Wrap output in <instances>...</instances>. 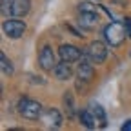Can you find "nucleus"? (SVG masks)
Returning a JSON list of instances; mask_svg holds the SVG:
<instances>
[{"instance_id":"6e6552de","label":"nucleus","mask_w":131,"mask_h":131,"mask_svg":"<svg viewBox=\"0 0 131 131\" xmlns=\"http://www.w3.org/2000/svg\"><path fill=\"white\" fill-rule=\"evenodd\" d=\"M42 120L46 122V126L55 127V129L62 126V117H60V113H58L57 109H53V107H49V109H46V111H44Z\"/></svg>"},{"instance_id":"4468645a","label":"nucleus","mask_w":131,"mask_h":131,"mask_svg":"<svg viewBox=\"0 0 131 131\" xmlns=\"http://www.w3.org/2000/svg\"><path fill=\"white\" fill-rule=\"evenodd\" d=\"M0 62H2V71H4V75H13V66H11V62L7 60V57H6L4 53H0Z\"/></svg>"},{"instance_id":"2eb2a0df","label":"nucleus","mask_w":131,"mask_h":131,"mask_svg":"<svg viewBox=\"0 0 131 131\" xmlns=\"http://www.w3.org/2000/svg\"><path fill=\"white\" fill-rule=\"evenodd\" d=\"M64 102H66V109H68V115H69V117H73L75 107H73V98H71V95H66V96H64Z\"/></svg>"},{"instance_id":"0eeeda50","label":"nucleus","mask_w":131,"mask_h":131,"mask_svg":"<svg viewBox=\"0 0 131 131\" xmlns=\"http://www.w3.org/2000/svg\"><path fill=\"white\" fill-rule=\"evenodd\" d=\"M58 53H60V58H62V60H66V62H75V60H78V58H80V55H82L78 47L69 46V44L60 46Z\"/></svg>"},{"instance_id":"1a4fd4ad","label":"nucleus","mask_w":131,"mask_h":131,"mask_svg":"<svg viewBox=\"0 0 131 131\" xmlns=\"http://www.w3.org/2000/svg\"><path fill=\"white\" fill-rule=\"evenodd\" d=\"M78 22L84 29H93L98 24V15H96V11H82Z\"/></svg>"},{"instance_id":"39448f33","label":"nucleus","mask_w":131,"mask_h":131,"mask_svg":"<svg viewBox=\"0 0 131 131\" xmlns=\"http://www.w3.org/2000/svg\"><path fill=\"white\" fill-rule=\"evenodd\" d=\"M4 33L9 37V38H20L24 33H26V24L22 20H6L4 22Z\"/></svg>"},{"instance_id":"dca6fc26","label":"nucleus","mask_w":131,"mask_h":131,"mask_svg":"<svg viewBox=\"0 0 131 131\" xmlns=\"http://www.w3.org/2000/svg\"><path fill=\"white\" fill-rule=\"evenodd\" d=\"M78 9H80V13H82V11H96V7H95L93 4H88V2H82V4L78 6Z\"/></svg>"},{"instance_id":"423d86ee","label":"nucleus","mask_w":131,"mask_h":131,"mask_svg":"<svg viewBox=\"0 0 131 131\" xmlns=\"http://www.w3.org/2000/svg\"><path fill=\"white\" fill-rule=\"evenodd\" d=\"M38 62H40V68L46 69V71H53V69H55V66H57V62H55V53H53V49L49 47V46H46L42 51H40Z\"/></svg>"},{"instance_id":"7ed1b4c3","label":"nucleus","mask_w":131,"mask_h":131,"mask_svg":"<svg viewBox=\"0 0 131 131\" xmlns=\"http://www.w3.org/2000/svg\"><path fill=\"white\" fill-rule=\"evenodd\" d=\"M18 113L24 118L29 120H37L42 117V106L37 100H31V98H20L18 102Z\"/></svg>"},{"instance_id":"9d476101","label":"nucleus","mask_w":131,"mask_h":131,"mask_svg":"<svg viewBox=\"0 0 131 131\" xmlns=\"http://www.w3.org/2000/svg\"><path fill=\"white\" fill-rule=\"evenodd\" d=\"M89 62H91V60H82V62L78 64V68H77L78 78H82V80H91V78H93L95 69H93V66H91Z\"/></svg>"},{"instance_id":"f3484780","label":"nucleus","mask_w":131,"mask_h":131,"mask_svg":"<svg viewBox=\"0 0 131 131\" xmlns=\"http://www.w3.org/2000/svg\"><path fill=\"white\" fill-rule=\"evenodd\" d=\"M124 27H126V33H127V38H131V18L129 16L124 18Z\"/></svg>"},{"instance_id":"ddd939ff","label":"nucleus","mask_w":131,"mask_h":131,"mask_svg":"<svg viewBox=\"0 0 131 131\" xmlns=\"http://www.w3.org/2000/svg\"><path fill=\"white\" fill-rule=\"evenodd\" d=\"M80 122L84 124L88 129H93V127L96 126V122H95V117H93L91 109H84V111H80Z\"/></svg>"},{"instance_id":"a211bd4d","label":"nucleus","mask_w":131,"mask_h":131,"mask_svg":"<svg viewBox=\"0 0 131 131\" xmlns=\"http://www.w3.org/2000/svg\"><path fill=\"white\" fill-rule=\"evenodd\" d=\"M122 131H131V118L129 120H126L124 124H122V127H120Z\"/></svg>"},{"instance_id":"f8f14e48","label":"nucleus","mask_w":131,"mask_h":131,"mask_svg":"<svg viewBox=\"0 0 131 131\" xmlns=\"http://www.w3.org/2000/svg\"><path fill=\"white\" fill-rule=\"evenodd\" d=\"M91 113H93L95 122L98 124V127H106V126H107V117H106V111H104L102 106L93 104V106H91Z\"/></svg>"},{"instance_id":"20e7f679","label":"nucleus","mask_w":131,"mask_h":131,"mask_svg":"<svg viewBox=\"0 0 131 131\" xmlns=\"http://www.w3.org/2000/svg\"><path fill=\"white\" fill-rule=\"evenodd\" d=\"M86 55H88V58H89L93 64H102V62L106 60V57H107V49H106V46H104L102 42L95 40V42H91V44L88 46Z\"/></svg>"},{"instance_id":"f03ea898","label":"nucleus","mask_w":131,"mask_h":131,"mask_svg":"<svg viewBox=\"0 0 131 131\" xmlns=\"http://www.w3.org/2000/svg\"><path fill=\"white\" fill-rule=\"evenodd\" d=\"M127 37V33H126V27H124V22L118 24V22H111L104 27V38L109 46L113 47H117L124 42V38Z\"/></svg>"},{"instance_id":"9b49d317","label":"nucleus","mask_w":131,"mask_h":131,"mask_svg":"<svg viewBox=\"0 0 131 131\" xmlns=\"http://www.w3.org/2000/svg\"><path fill=\"white\" fill-rule=\"evenodd\" d=\"M69 64H71V62L62 60L60 64H57V66H55L53 73H55V77H57L58 80H68V78L71 77V66H69Z\"/></svg>"},{"instance_id":"f257e3e1","label":"nucleus","mask_w":131,"mask_h":131,"mask_svg":"<svg viewBox=\"0 0 131 131\" xmlns=\"http://www.w3.org/2000/svg\"><path fill=\"white\" fill-rule=\"evenodd\" d=\"M31 9V0H2V15L7 18L26 16Z\"/></svg>"}]
</instances>
